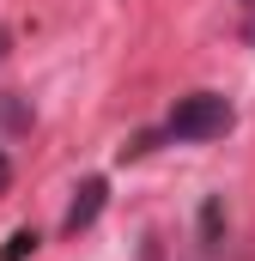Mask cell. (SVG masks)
<instances>
[{
  "mask_svg": "<svg viewBox=\"0 0 255 261\" xmlns=\"http://www.w3.org/2000/svg\"><path fill=\"white\" fill-rule=\"evenodd\" d=\"M237 122V110H231V97H219V91H189L176 110H170V122H164V140H219V134H231Z\"/></svg>",
  "mask_w": 255,
  "mask_h": 261,
  "instance_id": "obj_1",
  "label": "cell"
},
{
  "mask_svg": "<svg viewBox=\"0 0 255 261\" xmlns=\"http://www.w3.org/2000/svg\"><path fill=\"white\" fill-rule=\"evenodd\" d=\"M104 195H110L104 182H85V189H79V200L67 206V219H61V231H67V237H79V231H85V225L104 213Z\"/></svg>",
  "mask_w": 255,
  "mask_h": 261,
  "instance_id": "obj_2",
  "label": "cell"
},
{
  "mask_svg": "<svg viewBox=\"0 0 255 261\" xmlns=\"http://www.w3.org/2000/svg\"><path fill=\"white\" fill-rule=\"evenodd\" d=\"M231 18H237V37L255 49V0H231Z\"/></svg>",
  "mask_w": 255,
  "mask_h": 261,
  "instance_id": "obj_3",
  "label": "cell"
},
{
  "mask_svg": "<svg viewBox=\"0 0 255 261\" xmlns=\"http://www.w3.org/2000/svg\"><path fill=\"white\" fill-rule=\"evenodd\" d=\"M31 249H37V237H31V231H18V237L6 243V255H0V261H24V255H31Z\"/></svg>",
  "mask_w": 255,
  "mask_h": 261,
  "instance_id": "obj_4",
  "label": "cell"
},
{
  "mask_svg": "<svg viewBox=\"0 0 255 261\" xmlns=\"http://www.w3.org/2000/svg\"><path fill=\"white\" fill-rule=\"evenodd\" d=\"M6 182H12V164H6V158H0V195H6Z\"/></svg>",
  "mask_w": 255,
  "mask_h": 261,
  "instance_id": "obj_5",
  "label": "cell"
},
{
  "mask_svg": "<svg viewBox=\"0 0 255 261\" xmlns=\"http://www.w3.org/2000/svg\"><path fill=\"white\" fill-rule=\"evenodd\" d=\"M6 55H12V37H6V31H0V61H6Z\"/></svg>",
  "mask_w": 255,
  "mask_h": 261,
  "instance_id": "obj_6",
  "label": "cell"
}]
</instances>
